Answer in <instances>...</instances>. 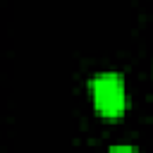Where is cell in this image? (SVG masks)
<instances>
[{
  "label": "cell",
  "instance_id": "2",
  "mask_svg": "<svg viewBox=\"0 0 153 153\" xmlns=\"http://www.w3.org/2000/svg\"><path fill=\"white\" fill-rule=\"evenodd\" d=\"M108 153H141V151L131 143H117V146H110Z\"/></svg>",
  "mask_w": 153,
  "mask_h": 153
},
{
  "label": "cell",
  "instance_id": "1",
  "mask_svg": "<svg viewBox=\"0 0 153 153\" xmlns=\"http://www.w3.org/2000/svg\"><path fill=\"white\" fill-rule=\"evenodd\" d=\"M93 105L105 117H120L127 108V84L120 72H98L88 81Z\"/></svg>",
  "mask_w": 153,
  "mask_h": 153
}]
</instances>
